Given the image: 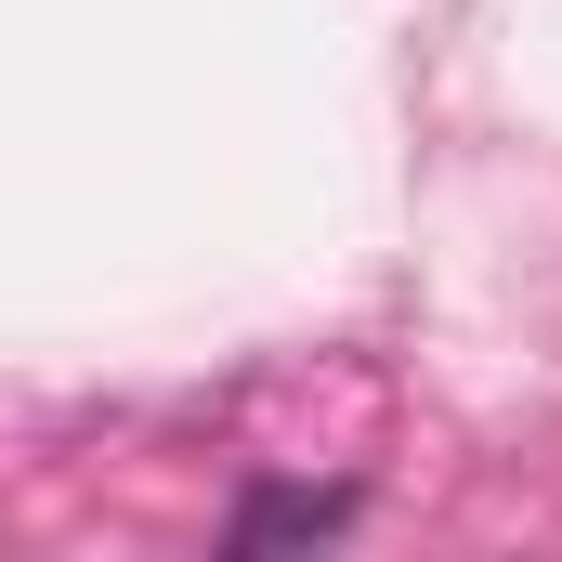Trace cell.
<instances>
[{"label":"cell","instance_id":"obj_1","mask_svg":"<svg viewBox=\"0 0 562 562\" xmlns=\"http://www.w3.org/2000/svg\"><path fill=\"white\" fill-rule=\"evenodd\" d=\"M353 524V497L340 484H262L249 510H236V550L262 562V550H314V537H340Z\"/></svg>","mask_w":562,"mask_h":562}]
</instances>
